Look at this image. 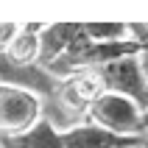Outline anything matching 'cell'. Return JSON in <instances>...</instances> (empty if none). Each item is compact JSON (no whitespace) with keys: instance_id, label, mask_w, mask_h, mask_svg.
<instances>
[{"instance_id":"cell-1","label":"cell","mask_w":148,"mask_h":148,"mask_svg":"<svg viewBox=\"0 0 148 148\" xmlns=\"http://www.w3.org/2000/svg\"><path fill=\"white\" fill-rule=\"evenodd\" d=\"M45 117V103L36 92L25 87L0 84V140L28 132Z\"/></svg>"},{"instance_id":"cell-2","label":"cell","mask_w":148,"mask_h":148,"mask_svg":"<svg viewBox=\"0 0 148 148\" xmlns=\"http://www.w3.org/2000/svg\"><path fill=\"white\" fill-rule=\"evenodd\" d=\"M95 75H98L103 92L129 98L140 112H148V78L137 56H123L103 67H95Z\"/></svg>"},{"instance_id":"cell-3","label":"cell","mask_w":148,"mask_h":148,"mask_svg":"<svg viewBox=\"0 0 148 148\" xmlns=\"http://www.w3.org/2000/svg\"><path fill=\"white\" fill-rule=\"evenodd\" d=\"M84 120L117 134V137H140L143 134V112L134 106L129 98L103 92L87 106Z\"/></svg>"},{"instance_id":"cell-4","label":"cell","mask_w":148,"mask_h":148,"mask_svg":"<svg viewBox=\"0 0 148 148\" xmlns=\"http://www.w3.org/2000/svg\"><path fill=\"white\" fill-rule=\"evenodd\" d=\"M64 148H137V137H117L101 126L81 120L62 132Z\"/></svg>"},{"instance_id":"cell-5","label":"cell","mask_w":148,"mask_h":148,"mask_svg":"<svg viewBox=\"0 0 148 148\" xmlns=\"http://www.w3.org/2000/svg\"><path fill=\"white\" fill-rule=\"evenodd\" d=\"M81 36V25L78 23H56L45 25L39 31V67L48 70L62 53H64L75 39Z\"/></svg>"},{"instance_id":"cell-6","label":"cell","mask_w":148,"mask_h":148,"mask_svg":"<svg viewBox=\"0 0 148 148\" xmlns=\"http://www.w3.org/2000/svg\"><path fill=\"white\" fill-rule=\"evenodd\" d=\"M0 148H64V143H62V129H56L48 117H42L28 132L0 140Z\"/></svg>"},{"instance_id":"cell-7","label":"cell","mask_w":148,"mask_h":148,"mask_svg":"<svg viewBox=\"0 0 148 148\" xmlns=\"http://www.w3.org/2000/svg\"><path fill=\"white\" fill-rule=\"evenodd\" d=\"M39 31L42 25H20L17 36L11 39L3 56L17 67H36L39 64Z\"/></svg>"},{"instance_id":"cell-8","label":"cell","mask_w":148,"mask_h":148,"mask_svg":"<svg viewBox=\"0 0 148 148\" xmlns=\"http://www.w3.org/2000/svg\"><path fill=\"white\" fill-rule=\"evenodd\" d=\"M84 34L92 42H126V39H132L126 23H84Z\"/></svg>"},{"instance_id":"cell-9","label":"cell","mask_w":148,"mask_h":148,"mask_svg":"<svg viewBox=\"0 0 148 148\" xmlns=\"http://www.w3.org/2000/svg\"><path fill=\"white\" fill-rule=\"evenodd\" d=\"M17 31H20V25H14V23H0V56L8 50V45H11V39L17 36Z\"/></svg>"},{"instance_id":"cell-10","label":"cell","mask_w":148,"mask_h":148,"mask_svg":"<svg viewBox=\"0 0 148 148\" xmlns=\"http://www.w3.org/2000/svg\"><path fill=\"white\" fill-rule=\"evenodd\" d=\"M137 59H140V67H143V73H145V78H148V39L140 45V53H137Z\"/></svg>"},{"instance_id":"cell-11","label":"cell","mask_w":148,"mask_h":148,"mask_svg":"<svg viewBox=\"0 0 148 148\" xmlns=\"http://www.w3.org/2000/svg\"><path fill=\"white\" fill-rule=\"evenodd\" d=\"M137 148H148V132H143L140 137H137Z\"/></svg>"},{"instance_id":"cell-12","label":"cell","mask_w":148,"mask_h":148,"mask_svg":"<svg viewBox=\"0 0 148 148\" xmlns=\"http://www.w3.org/2000/svg\"><path fill=\"white\" fill-rule=\"evenodd\" d=\"M143 132H148V112H143Z\"/></svg>"}]
</instances>
